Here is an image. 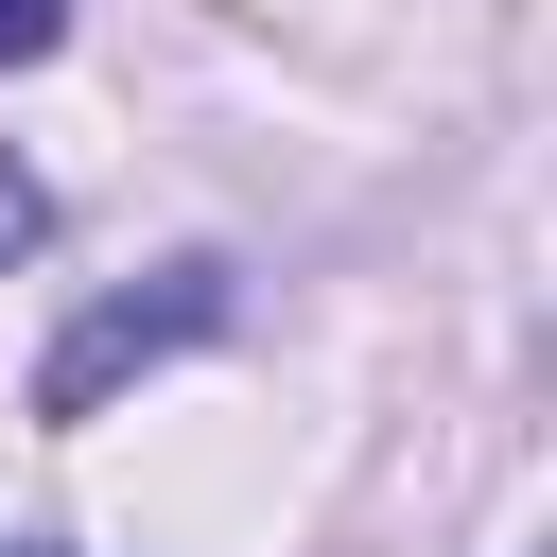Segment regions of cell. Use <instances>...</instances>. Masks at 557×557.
<instances>
[{
	"mask_svg": "<svg viewBox=\"0 0 557 557\" xmlns=\"http://www.w3.org/2000/svg\"><path fill=\"white\" fill-rule=\"evenodd\" d=\"M52 35H70V0H0V70H35Z\"/></svg>",
	"mask_w": 557,
	"mask_h": 557,
	"instance_id": "2",
	"label": "cell"
},
{
	"mask_svg": "<svg viewBox=\"0 0 557 557\" xmlns=\"http://www.w3.org/2000/svg\"><path fill=\"white\" fill-rule=\"evenodd\" d=\"M0 244H35V191H17V174H0Z\"/></svg>",
	"mask_w": 557,
	"mask_h": 557,
	"instance_id": "3",
	"label": "cell"
},
{
	"mask_svg": "<svg viewBox=\"0 0 557 557\" xmlns=\"http://www.w3.org/2000/svg\"><path fill=\"white\" fill-rule=\"evenodd\" d=\"M0 557H52V540H0Z\"/></svg>",
	"mask_w": 557,
	"mask_h": 557,
	"instance_id": "4",
	"label": "cell"
},
{
	"mask_svg": "<svg viewBox=\"0 0 557 557\" xmlns=\"http://www.w3.org/2000/svg\"><path fill=\"white\" fill-rule=\"evenodd\" d=\"M209 331H226V261H157V296H104V313H70V331H52L35 418H104L139 366H174V348H209Z\"/></svg>",
	"mask_w": 557,
	"mask_h": 557,
	"instance_id": "1",
	"label": "cell"
}]
</instances>
